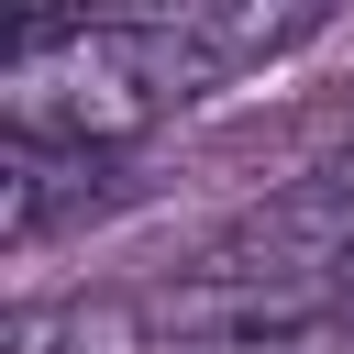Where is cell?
Wrapping results in <instances>:
<instances>
[{"label": "cell", "instance_id": "6da1fadb", "mask_svg": "<svg viewBox=\"0 0 354 354\" xmlns=\"http://www.w3.org/2000/svg\"><path fill=\"white\" fill-rule=\"evenodd\" d=\"M321 11H133V22H44L0 55V133L55 155H122L166 111L232 88L243 66L310 44Z\"/></svg>", "mask_w": 354, "mask_h": 354}, {"label": "cell", "instance_id": "3957f363", "mask_svg": "<svg viewBox=\"0 0 354 354\" xmlns=\"http://www.w3.org/2000/svg\"><path fill=\"white\" fill-rule=\"evenodd\" d=\"M133 343H144V321L122 299H44L11 321V354H133Z\"/></svg>", "mask_w": 354, "mask_h": 354}, {"label": "cell", "instance_id": "277c9868", "mask_svg": "<svg viewBox=\"0 0 354 354\" xmlns=\"http://www.w3.org/2000/svg\"><path fill=\"white\" fill-rule=\"evenodd\" d=\"M199 354H310V343H199Z\"/></svg>", "mask_w": 354, "mask_h": 354}, {"label": "cell", "instance_id": "7a4b0ae2", "mask_svg": "<svg viewBox=\"0 0 354 354\" xmlns=\"http://www.w3.org/2000/svg\"><path fill=\"white\" fill-rule=\"evenodd\" d=\"M354 310V166H310L188 243L166 321L199 343H299Z\"/></svg>", "mask_w": 354, "mask_h": 354}]
</instances>
